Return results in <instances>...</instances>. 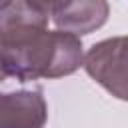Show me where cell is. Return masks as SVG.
<instances>
[{"label": "cell", "instance_id": "obj_1", "mask_svg": "<svg viewBox=\"0 0 128 128\" xmlns=\"http://www.w3.org/2000/svg\"><path fill=\"white\" fill-rule=\"evenodd\" d=\"M0 58L8 76L20 82L38 78H62L74 74L84 62L80 36L66 30H44L30 40L0 48Z\"/></svg>", "mask_w": 128, "mask_h": 128}, {"label": "cell", "instance_id": "obj_2", "mask_svg": "<svg viewBox=\"0 0 128 128\" xmlns=\"http://www.w3.org/2000/svg\"><path fill=\"white\" fill-rule=\"evenodd\" d=\"M82 68L114 98L128 102V34L96 42L84 54Z\"/></svg>", "mask_w": 128, "mask_h": 128}, {"label": "cell", "instance_id": "obj_3", "mask_svg": "<svg viewBox=\"0 0 128 128\" xmlns=\"http://www.w3.org/2000/svg\"><path fill=\"white\" fill-rule=\"evenodd\" d=\"M48 106L40 88L0 92V128H44Z\"/></svg>", "mask_w": 128, "mask_h": 128}, {"label": "cell", "instance_id": "obj_4", "mask_svg": "<svg viewBox=\"0 0 128 128\" xmlns=\"http://www.w3.org/2000/svg\"><path fill=\"white\" fill-rule=\"evenodd\" d=\"M50 16L26 0H12L0 8V48L18 46L32 36L48 30Z\"/></svg>", "mask_w": 128, "mask_h": 128}, {"label": "cell", "instance_id": "obj_5", "mask_svg": "<svg viewBox=\"0 0 128 128\" xmlns=\"http://www.w3.org/2000/svg\"><path fill=\"white\" fill-rule=\"evenodd\" d=\"M108 16H110L108 0H70L66 8H62L58 14L52 16V20L58 30L84 36L102 28Z\"/></svg>", "mask_w": 128, "mask_h": 128}, {"label": "cell", "instance_id": "obj_6", "mask_svg": "<svg viewBox=\"0 0 128 128\" xmlns=\"http://www.w3.org/2000/svg\"><path fill=\"white\" fill-rule=\"evenodd\" d=\"M26 2H30L34 8H38L40 12H44V14H48V16L52 18V16L58 14L62 8H66L70 0H26Z\"/></svg>", "mask_w": 128, "mask_h": 128}, {"label": "cell", "instance_id": "obj_7", "mask_svg": "<svg viewBox=\"0 0 128 128\" xmlns=\"http://www.w3.org/2000/svg\"><path fill=\"white\" fill-rule=\"evenodd\" d=\"M6 76H8V74H6V70H4V64H2V58H0V82H2Z\"/></svg>", "mask_w": 128, "mask_h": 128}, {"label": "cell", "instance_id": "obj_8", "mask_svg": "<svg viewBox=\"0 0 128 128\" xmlns=\"http://www.w3.org/2000/svg\"><path fill=\"white\" fill-rule=\"evenodd\" d=\"M12 0H0V8H4V6H8Z\"/></svg>", "mask_w": 128, "mask_h": 128}]
</instances>
